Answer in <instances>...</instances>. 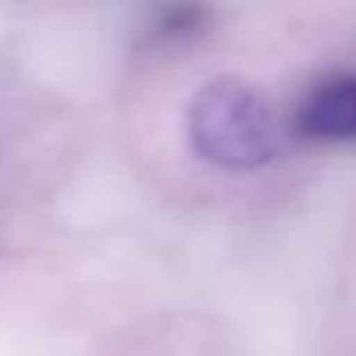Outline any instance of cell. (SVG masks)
<instances>
[{"instance_id":"obj_1","label":"cell","mask_w":356,"mask_h":356,"mask_svg":"<svg viewBox=\"0 0 356 356\" xmlns=\"http://www.w3.org/2000/svg\"><path fill=\"white\" fill-rule=\"evenodd\" d=\"M272 108L238 81L222 77L200 88L188 108V142L207 165L226 172H253L276 157Z\"/></svg>"},{"instance_id":"obj_2","label":"cell","mask_w":356,"mask_h":356,"mask_svg":"<svg viewBox=\"0 0 356 356\" xmlns=\"http://www.w3.org/2000/svg\"><path fill=\"white\" fill-rule=\"evenodd\" d=\"M291 138L307 146H348L356 142V70L333 65L299 92L287 115Z\"/></svg>"},{"instance_id":"obj_3","label":"cell","mask_w":356,"mask_h":356,"mask_svg":"<svg viewBox=\"0 0 356 356\" xmlns=\"http://www.w3.org/2000/svg\"><path fill=\"white\" fill-rule=\"evenodd\" d=\"M215 12L207 0H165L154 16V39L165 47H184L211 31Z\"/></svg>"}]
</instances>
